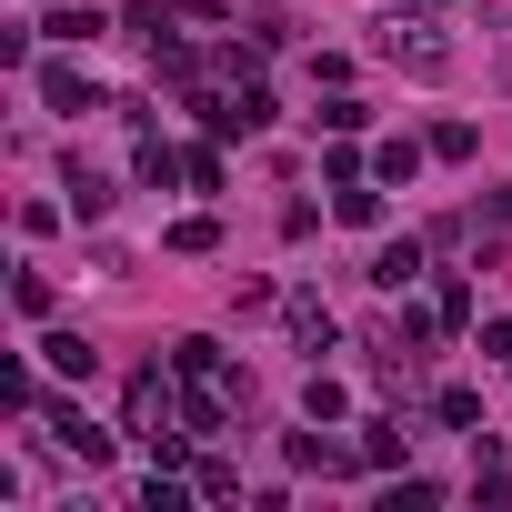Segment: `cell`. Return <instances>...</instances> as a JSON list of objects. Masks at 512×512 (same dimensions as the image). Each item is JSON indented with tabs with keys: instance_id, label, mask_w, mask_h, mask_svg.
<instances>
[{
	"instance_id": "6da1fadb",
	"label": "cell",
	"mask_w": 512,
	"mask_h": 512,
	"mask_svg": "<svg viewBox=\"0 0 512 512\" xmlns=\"http://www.w3.org/2000/svg\"><path fill=\"white\" fill-rule=\"evenodd\" d=\"M171 372H181V412H191V432H221L241 402H251V372L221 352V342H171Z\"/></svg>"
},
{
	"instance_id": "7a4b0ae2",
	"label": "cell",
	"mask_w": 512,
	"mask_h": 512,
	"mask_svg": "<svg viewBox=\"0 0 512 512\" xmlns=\"http://www.w3.org/2000/svg\"><path fill=\"white\" fill-rule=\"evenodd\" d=\"M121 432H131L151 462H181V442H191L181 382H161V372H131V392H121Z\"/></svg>"
},
{
	"instance_id": "3957f363",
	"label": "cell",
	"mask_w": 512,
	"mask_h": 512,
	"mask_svg": "<svg viewBox=\"0 0 512 512\" xmlns=\"http://www.w3.org/2000/svg\"><path fill=\"white\" fill-rule=\"evenodd\" d=\"M372 51H382V61H402L412 81H442V71H452V41L422 21V0H412V11H382V21H372Z\"/></svg>"
},
{
	"instance_id": "277c9868",
	"label": "cell",
	"mask_w": 512,
	"mask_h": 512,
	"mask_svg": "<svg viewBox=\"0 0 512 512\" xmlns=\"http://www.w3.org/2000/svg\"><path fill=\"white\" fill-rule=\"evenodd\" d=\"M201 121H211V141H241V131H262V121H272V91H262V81H241V91H201Z\"/></svg>"
},
{
	"instance_id": "5b68a950",
	"label": "cell",
	"mask_w": 512,
	"mask_h": 512,
	"mask_svg": "<svg viewBox=\"0 0 512 512\" xmlns=\"http://www.w3.org/2000/svg\"><path fill=\"white\" fill-rule=\"evenodd\" d=\"M282 322H292V342H302L312 362L332 352V302H322V292H282Z\"/></svg>"
},
{
	"instance_id": "8992f818",
	"label": "cell",
	"mask_w": 512,
	"mask_h": 512,
	"mask_svg": "<svg viewBox=\"0 0 512 512\" xmlns=\"http://www.w3.org/2000/svg\"><path fill=\"white\" fill-rule=\"evenodd\" d=\"M51 442H61V452H71V462H91V472H101V462H111V432H101V422H81V412H71V402H51Z\"/></svg>"
},
{
	"instance_id": "52a82bcc",
	"label": "cell",
	"mask_w": 512,
	"mask_h": 512,
	"mask_svg": "<svg viewBox=\"0 0 512 512\" xmlns=\"http://www.w3.org/2000/svg\"><path fill=\"white\" fill-rule=\"evenodd\" d=\"M41 101H51V111H71V121H81V111H101V91H91L71 61H51V71H41Z\"/></svg>"
},
{
	"instance_id": "ba28073f",
	"label": "cell",
	"mask_w": 512,
	"mask_h": 512,
	"mask_svg": "<svg viewBox=\"0 0 512 512\" xmlns=\"http://www.w3.org/2000/svg\"><path fill=\"white\" fill-rule=\"evenodd\" d=\"M372 282H382V292H412V282H422V241H382V251H372Z\"/></svg>"
},
{
	"instance_id": "9c48e42d",
	"label": "cell",
	"mask_w": 512,
	"mask_h": 512,
	"mask_svg": "<svg viewBox=\"0 0 512 512\" xmlns=\"http://www.w3.org/2000/svg\"><path fill=\"white\" fill-rule=\"evenodd\" d=\"M41 31H51V41H61V51H81V41H101V31H111V21H101V11H91V0H61V11H51V21H41Z\"/></svg>"
},
{
	"instance_id": "30bf717a",
	"label": "cell",
	"mask_w": 512,
	"mask_h": 512,
	"mask_svg": "<svg viewBox=\"0 0 512 512\" xmlns=\"http://www.w3.org/2000/svg\"><path fill=\"white\" fill-rule=\"evenodd\" d=\"M41 362H51L61 382H91V372H101V352H91L81 332H51V342H41Z\"/></svg>"
},
{
	"instance_id": "8fae6325",
	"label": "cell",
	"mask_w": 512,
	"mask_h": 512,
	"mask_svg": "<svg viewBox=\"0 0 512 512\" xmlns=\"http://www.w3.org/2000/svg\"><path fill=\"white\" fill-rule=\"evenodd\" d=\"M131 171H141L151 191H171V181H181V151H171L161 131H141V151H131Z\"/></svg>"
},
{
	"instance_id": "7c38bea8",
	"label": "cell",
	"mask_w": 512,
	"mask_h": 512,
	"mask_svg": "<svg viewBox=\"0 0 512 512\" xmlns=\"http://www.w3.org/2000/svg\"><path fill=\"white\" fill-rule=\"evenodd\" d=\"M362 452H342V442H322V432H292V472H352Z\"/></svg>"
},
{
	"instance_id": "4fadbf2b",
	"label": "cell",
	"mask_w": 512,
	"mask_h": 512,
	"mask_svg": "<svg viewBox=\"0 0 512 512\" xmlns=\"http://www.w3.org/2000/svg\"><path fill=\"white\" fill-rule=\"evenodd\" d=\"M412 171H422V141H412V131H402V141H382V151H372V181H392V191H402V181H412Z\"/></svg>"
},
{
	"instance_id": "5bb4252c",
	"label": "cell",
	"mask_w": 512,
	"mask_h": 512,
	"mask_svg": "<svg viewBox=\"0 0 512 512\" xmlns=\"http://www.w3.org/2000/svg\"><path fill=\"white\" fill-rule=\"evenodd\" d=\"M61 191H71V211H81V221H101V211H111V181H101V171H81V161H71V181H61Z\"/></svg>"
},
{
	"instance_id": "9a60e30c",
	"label": "cell",
	"mask_w": 512,
	"mask_h": 512,
	"mask_svg": "<svg viewBox=\"0 0 512 512\" xmlns=\"http://www.w3.org/2000/svg\"><path fill=\"white\" fill-rule=\"evenodd\" d=\"M332 211H342L352 231H372V221H382V191H372V181H342V191H332Z\"/></svg>"
},
{
	"instance_id": "2e32d148",
	"label": "cell",
	"mask_w": 512,
	"mask_h": 512,
	"mask_svg": "<svg viewBox=\"0 0 512 512\" xmlns=\"http://www.w3.org/2000/svg\"><path fill=\"white\" fill-rule=\"evenodd\" d=\"M402 442H412L402 422H372V432H362V462H372V472H392V462H402Z\"/></svg>"
},
{
	"instance_id": "e0dca14e",
	"label": "cell",
	"mask_w": 512,
	"mask_h": 512,
	"mask_svg": "<svg viewBox=\"0 0 512 512\" xmlns=\"http://www.w3.org/2000/svg\"><path fill=\"white\" fill-rule=\"evenodd\" d=\"M181 181H191V191H221V181H231V171H221V151H211V141H201V151H181Z\"/></svg>"
},
{
	"instance_id": "ac0fdd59",
	"label": "cell",
	"mask_w": 512,
	"mask_h": 512,
	"mask_svg": "<svg viewBox=\"0 0 512 512\" xmlns=\"http://www.w3.org/2000/svg\"><path fill=\"white\" fill-rule=\"evenodd\" d=\"M191 492H201V502H231L241 472H231V462H191Z\"/></svg>"
},
{
	"instance_id": "d6986e66",
	"label": "cell",
	"mask_w": 512,
	"mask_h": 512,
	"mask_svg": "<svg viewBox=\"0 0 512 512\" xmlns=\"http://www.w3.org/2000/svg\"><path fill=\"white\" fill-rule=\"evenodd\" d=\"M432 151H442V161H472V151H482V131H472V121H442V131H432Z\"/></svg>"
},
{
	"instance_id": "ffe728a7",
	"label": "cell",
	"mask_w": 512,
	"mask_h": 512,
	"mask_svg": "<svg viewBox=\"0 0 512 512\" xmlns=\"http://www.w3.org/2000/svg\"><path fill=\"white\" fill-rule=\"evenodd\" d=\"M211 241H221V221H211V211H191V221H171V251H211Z\"/></svg>"
},
{
	"instance_id": "44dd1931",
	"label": "cell",
	"mask_w": 512,
	"mask_h": 512,
	"mask_svg": "<svg viewBox=\"0 0 512 512\" xmlns=\"http://www.w3.org/2000/svg\"><path fill=\"white\" fill-rule=\"evenodd\" d=\"M432 312H442V332H462V322H472V282H442V292H432Z\"/></svg>"
},
{
	"instance_id": "7402d4cb",
	"label": "cell",
	"mask_w": 512,
	"mask_h": 512,
	"mask_svg": "<svg viewBox=\"0 0 512 512\" xmlns=\"http://www.w3.org/2000/svg\"><path fill=\"white\" fill-rule=\"evenodd\" d=\"M302 412H312V422H342V382H332V372H312V392H302Z\"/></svg>"
},
{
	"instance_id": "603a6c76",
	"label": "cell",
	"mask_w": 512,
	"mask_h": 512,
	"mask_svg": "<svg viewBox=\"0 0 512 512\" xmlns=\"http://www.w3.org/2000/svg\"><path fill=\"white\" fill-rule=\"evenodd\" d=\"M432 412H442V422H452V432H472V422H482V392H462V382H452V392H442V402H432Z\"/></svg>"
},
{
	"instance_id": "cb8c5ba5",
	"label": "cell",
	"mask_w": 512,
	"mask_h": 512,
	"mask_svg": "<svg viewBox=\"0 0 512 512\" xmlns=\"http://www.w3.org/2000/svg\"><path fill=\"white\" fill-rule=\"evenodd\" d=\"M362 121H372V111H362V101H322V131H332V141H352V131H362Z\"/></svg>"
},
{
	"instance_id": "d4e9b609",
	"label": "cell",
	"mask_w": 512,
	"mask_h": 512,
	"mask_svg": "<svg viewBox=\"0 0 512 512\" xmlns=\"http://www.w3.org/2000/svg\"><path fill=\"white\" fill-rule=\"evenodd\" d=\"M11 302H21V322H41V312H51V282H41V272H21V282H11Z\"/></svg>"
},
{
	"instance_id": "484cf974",
	"label": "cell",
	"mask_w": 512,
	"mask_h": 512,
	"mask_svg": "<svg viewBox=\"0 0 512 512\" xmlns=\"http://www.w3.org/2000/svg\"><path fill=\"white\" fill-rule=\"evenodd\" d=\"M482 352H492V362H512V322H482Z\"/></svg>"
},
{
	"instance_id": "4316f807",
	"label": "cell",
	"mask_w": 512,
	"mask_h": 512,
	"mask_svg": "<svg viewBox=\"0 0 512 512\" xmlns=\"http://www.w3.org/2000/svg\"><path fill=\"white\" fill-rule=\"evenodd\" d=\"M422 11H442V0H422Z\"/></svg>"
}]
</instances>
